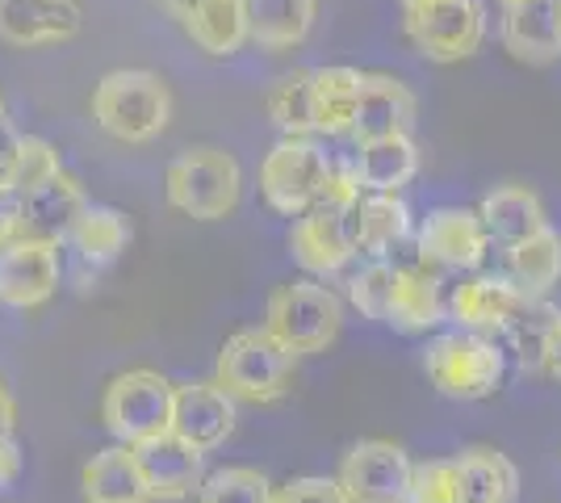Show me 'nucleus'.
Instances as JSON below:
<instances>
[{
  "label": "nucleus",
  "mask_w": 561,
  "mask_h": 503,
  "mask_svg": "<svg viewBox=\"0 0 561 503\" xmlns=\"http://www.w3.org/2000/svg\"><path fill=\"white\" fill-rule=\"evenodd\" d=\"M93 122L117 144H156L172 126V89L160 72L147 68H114L96 80Z\"/></svg>",
  "instance_id": "obj_1"
},
{
  "label": "nucleus",
  "mask_w": 561,
  "mask_h": 503,
  "mask_svg": "<svg viewBox=\"0 0 561 503\" xmlns=\"http://www.w3.org/2000/svg\"><path fill=\"white\" fill-rule=\"evenodd\" d=\"M294 374H298V357L264 323L231 332L214 361V382L234 403H252V408L280 403L294 390Z\"/></svg>",
  "instance_id": "obj_2"
},
{
  "label": "nucleus",
  "mask_w": 561,
  "mask_h": 503,
  "mask_svg": "<svg viewBox=\"0 0 561 503\" xmlns=\"http://www.w3.org/2000/svg\"><path fill=\"white\" fill-rule=\"evenodd\" d=\"M168 206L193 222H222L243 202V168L222 147H188L164 172Z\"/></svg>",
  "instance_id": "obj_3"
},
{
  "label": "nucleus",
  "mask_w": 561,
  "mask_h": 503,
  "mask_svg": "<svg viewBox=\"0 0 561 503\" xmlns=\"http://www.w3.org/2000/svg\"><path fill=\"white\" fill-rule=\"evenodd\" d=\"M264 328L277 335L294 357L328 353L344 328V302L314 277L280 282L264 302Z\"/></svg>",
  "instance_id": "obj_4"
},
{
  "label": "nucleus",
  "mask_w": 561,
  "mask_h": 503,
  "mask_svg": "<svg viewBox=\"0 0 561 503\" xmlns=\"http://www.w3.org/2000/svg\"><path fill=\"white\" fill-rule=\"evenodd\" d=\"M423 369L427 382L436 386L445 399L457 403H482L499 395V386L507 378V353L499 348L494 335L478 332H448L436 335L423 353Z\"/></svg>",
  "instance_id": "obj_5"
},
{
  "label": "nucleus",
  "mask_w": 561,
  "mask_h": 503,
  "mask_svg": "<svg viewBox=\"0 0 561 503\" xmlns=\"http://www.w3.org/2000/svg\"><path fill=\"white\" fill-rule=\"evenodd\" d=\"M176 382L160 369H122L101 395V424L117 445H142L160 432H172Z\"/></svg>",
  "instance_id": "obj_6"
},
{
  "label": "nucleus",
  "mask_w": 561,
  "mask_h": 503,
  "mask_svg": "<svg viewBox=\"0 0 561 503\" xmlns=\"http://www.w3.org/2000/svg\"><path fill=\"white\" fill-rule=\"evenodd\" d=\"M407 43L432 64H461L486 43L482 0H402Z\"/></svg>",
  "instance_id": "obj_7"
},
{
  "label": "nucleus",
  "mask_w": 561,
  "mask_h": 503,
  "mask_svg": "<svg viewBox=\"0 0 561 503\" xmlns=\"http://www.w3.org/2000/svg\"><path fill=\"white\" fill-rule=\"evenodd\" d=\"M331 164L335 156H328L314 139H280L260 160V197L285 218L310 215L328 197Z\"/></svg>",
  "instance_id": "obj_8"
},
{
  "label": "nucleus",
  "mask_w": 561,
  "mask_h": 503,
  "mask_svg": "<svg viewBox=\"0 0 561 503\" xmlns=\"http://www.w3.org/2000/svg\"><path fill=\"white\" fill-rule=\"evenodd\" d=\"M411 479L415 461L394 441H356L348 454L340 457L335 482L348 503H407L411 500Z\"/></svg>",
  "instance_id": "obj_9"
},
{
  "label": "nucleus",
  "mask_w": 561,
  "mask_h": 503,
  "mask_svg": "<svg viewBox=\"0 0 561 503\" xmlns=\"http://www.w3.org/2000/svg\"><path fill=\"white\" fill-rule=\"evenodd\" d=\"M415 248H420L423 264L478 273L482 261L491 256V236H486L478 210H469V206H436L420 222Z\"/></svg>",
  "instance_id": "obj_10"
},
{
  "label": "nucleus",
  "mask_w": 561,
  "mask_h": 503,
  "mask_svg": "<svg viewBox=\"0 0 561 503\" xmlns=\"http://www.w3.org/2000/svg\"><path fill=\"white\" fill-rule=\"evenodd\" d=\"M528 311H533V302L499 273H469V277H461V286H453V298H448L453 323L461 332L478 335L512 332L515 323L528 319Z\"/></svg>",
  "instance_id": "obj_11"
},
{
  "label": "nucleus",
  "mask_w": 561,
  "mask_h": 503,
  "mask_svg": "<svg viewBox=\"0 0 561 503\" xmlns=\"http://www.w3.org/2000/svg\"><path fill=\"white\" fill-rule=\"evenodd\" d=\"M64 264L55 240H13L0 248V307L38 311L59 289Z\"/></svg>",
  "instance_id": "obj_12"
},
{
  "label": "nucleus",
  "mask_w": 561,
  "mask_h": 503,
  "mask_svg": "<svg viewBox=\"0 0 561 503\" xmlns=\"http://www.w3.org/2000/svg\"><path fill=\"white\" fill-rule=\"evenodd\" d=\"M130 449L139 457V470L156 503H181L197 495V487L206 482V449H197L193 441L176 436V432H160Z\"/></svg>",
  "instance_id": "obj_13"
},
{
  "label": "nucleus",
  "mask_w": 561,
  "mask_h": 503,
  "mask_svg": "<svg viewBox=\"0 0 561 503\" xmlns=\"http://www.w3.org/2000/svg\"><path fill=\"white\" fill-rule=\"evenodd\" d=\"M84 25L80 0H0V43L43 50L71 43Z\"/></svg>",
  "instance_id": "obj_14"
},
{
  "label": "nucleus",
  "mask_w": 561,
  "mask_h": 503,
  "mask_svg": "<svg viewBox=\"0 0 561 503\" xmlns=\"http://www.w3.org/2000/svg\"><path fill=\"white\" fill-rule=\"evenodd\" d=\"M289 252H294V261L302 264L310 277H331V273H340L344 264H352L360 256V252H356V240H352L348 210L319 206V210H310V215L294 218V227H289Z\"/></svg>",
  "instance_id": "obj_15"
},
{
  "label": "nucleus",
  "mask_w": 561,
  "mask_h": 503,
  "mask_svg": "<svg viewBox=\"0 0 561 503\" xmlns=\"http://www.w3.org/2000/svg\"><path fill=\"white\" fill-rule=\"evenodd\" d=\"M84 206H89V193H84V185L71 176L68 168L55 181L22 193L13 202L22 240H55V243L71 240V227H76V218L84 215Z\"/></svg>",
  "instance_id": "obj_16"
},
{
  "label": "nucleus",
  "mask_w": 561,
  "mask_h": 503,
  "mask_svg": "<svg viewBox=\"0 0 561 503\" xmlns=\"http://www.w3.org/2000/svg\"><path fill=\"white\" fill-rule=\"evenodd\" d=\"M499 38H503L507 55L528 68L561 64V0L507 4L499 18Z\"/></svg>",
  "instance_id": "obj_17"
},
{
  "label": "nucleus",
  "mask_w": 561,
  "mask_h": 503,
  "mask_svg": "<svg viewBox=\"0 0 561 503\" xmlns=\"http://www.w3.org/2000/svg\"><path fill=\"white\" fill-rule=\"evenodd\" d=\"M239 403L218 382H176V415H172V432L193 441L197 449H222L231 441L234 420H239Z\"/></svg>",
  "instance_id": "obj_18"
},
{
  "label": "nucleus",
  "mask_w": 561,
  "mask_h": 503,
  "mask_svg": "<svg viewBox=\"0 0 561 503\" xmlns=\"http://www.w3.org/2000/svg\"><path fill=\"white\" fill-rule=\"evenodd\" d=\"M420 118V101L415 93L390 72H365L360 89V110L352 122V139L369 144V139H390V135H411Z\"/></svg>",
  "instance_id": "obj_19"
},
{
  "label": "nucleus",
  "mask_w": 561,
  "mask_h": 503,
  "mask_svg": "<svg viewBox=\"0 0 561 503\" xmlns=\"http://www.w3.org/2000/svg\"><path fill=\"white\" fill-rule=\"evenodd\" d=\"M445 319V298H440V277L427 264H394L390 282V302H386V328L402 335L432 332Z\"/></svg>",
  "instance_id": "obj_20"
},
{
  "label": "nucleus",
  "mask_w": 561,
  "mask_h": 503,
  "mask_svg": "<svg viewBox=\"0 0 561 503\" xmlns=\"http://www.w3.org/2000/svg\"><path fill=\"white\" fill-rule=\"evenodd\" d=\"M478 218H482V227L491 236V248L499 243L503 252L515 248V243L533 240L545 227H553L545 202H540V193L528 190V185H515V181L486 193L482 206H478Z\"/></svg>",
  "instance_id": "obj_21"
},
{
  "label": "nucleus",
  "mask_w": 561,
  "mask_h": 503,
  "mask_svg": "<svg viewBox=\"0 0 561 503\" xmlns=\"http://www.w3.org/2000/svg\"><path fill=\"white\" fill-rule=\"evenodd\" d=\"M356 252L369 261H390V252L411 240V206L398 193H365L348 210Z\"/></svg>",
  "instance_id": "obj_22"
},
{
  "label": "nucleus",
  "mask_w": 561,
  "mask_h": 503,
  "mask_svg": "<svg viewBox=\"0 0 561 503\" xmlns=\"http://www.w3.org/2000/svg\"><path fill=\"white\" fill-rule=\"evenodd\" d=\"M80 500L84 503H156L142 479L139 457L130 445H110L84 461L80 470Z\"/></svg>",
  "instance_id": "obj_23"
},
{
  "label": "nucleus",
  "mask_w": 561,
  "mask_h": 503,
  "mask_svg": "<svg viewBox=\"0 0 561 503\" xmlns=\"http://www.w3.org/2000/svg\"><path fill=\"white\" fill-rule=\"evenodd\" d=\"M352 168H356L365 193H402L420 176V147L411 135L369 139V144H356Z\"/></svg>",
  "instance_id": "obj_24"
},
{
  "label": "nucleus",
  "mask_w": 561,
  "mask_h": 503,
  "mask_svg": "<svg viewBox=\"0 0 561 503\" xmlns=\"http://www.w3.org/2000/svg\"><path fill=\"white\" fill-rule=\"evenodd\" d=\"M185 38L197 50H206L210 59H231L239 50L252 43V30H248V0H206L188 13Z\"/></svg>",
  "instance_id": "obj_25"
},
{
  "label": "nucleus",
  "mask_w": 561,
  "mask_h": 503,
  "mask_svg": "<svg viewBox=\"0 0 561 503\" xmlns=\"http://www.w3.org/2000/svg\"><path fill=\"white\" fill-rule=\"evenodd\" d=\"M360 89L365 72H356L348 64H331L310 72V96H314V135H352V122L360 110Z\"/></svg>",
  "instance_id": "obj_26"
},
{
  "label": "nucleus",
  "mask_w": 561,
  "mask_h": 503,
  "mask_svg": "<svg viewBox=\"0 0 561 503\" xmlns=\"http://www.w3.org/2000/svg\"><path fill=\"white\" fill-rule=\"evenodd\" d=\"M503 256H507V273H503V277H507L533 307H540V302L561 286V231H553V227H545L533 240L507 248Z\"/></svg>",
  "instance_id": "obj_27"
},
{
  "label": "nucleus",
  "mask_w": 561,
  "mask_h": 503,
  "mask_svg": "<svg viewBox=\"0 0 561 503\" xmlns=\"http://www.w3.org/2000/svg\"><path fill=\"white\" fill-rule=\"evenodd\" d=\"M319 18V0H248V30L260 50L302 47Z\"/></svg>",
  "instance_id": "obj_28"
},
{
  "label": "nucleus",
  "mask_w": 561,
  "mask_h": 503,
  "mask_svg": "<svg viewBox=\"0 0 561 503\" xmlns=\"http://www.w3.org/2000/svg\"><path fill=\"white\" fill-rule=\"evenodd\" d=\"M461 475V503H515L519 495V470L507 454L491 445H469L457 454Z\"/></svg>",
  "instance_id": "obj_29"
},
{
  "label": "nucleus",
  "mask_w": 561,
  "mask_h": 503,
  "mask_svg": "<svg viewBox=\"0 0 561 503\" xmlns=\"http://www.w3.org/2000/svg\"><path fill=\"white\" fill-rule=\"evenodd\" d=\"M130 236H135L130 231V218L122 215V210H114V206H96V202H89L84 215L76 218V227H71V243H76V252L89 264L117 261L126 252Z\"/></svg>",
  "instance_id": "obj_30"
},
{
  "label": "nucleus",
  "mask_w": 561,
  "mask_h": 503,
  "mask_svg": "<svg viewBox=\"0 0 561 503\" xmlns=\"http://www.w3.org/2000/svg\"><path fill=\"white\" fill-rule=\"evenodd\" d=\"M268 118L285 139H310L314 135V96H310V72H285L273 80L264 96Z\"/></svg>",
  "instance_id": "obj_31"
},
{
  "label": "nucleus",
  "mask_w": 561,
  "mask_h": 503,
  "mask_svg": "<svg viewBox=\"0 0 561 503\" xmlns=\"http://www.w3.org/2000/svg\"><path fill=\"white\" fill-rule=\"evenodd\" d=\"M277 487L256 466H222L197 487V503H273Z\"/></svg>",
  "instance_id": "obj_32"
},
{
  "label": "nucleus",
  "mask_w": 561,
  "mask_h": 503,
  "mask_svg": "<svg viewBox=\"0 0 561 503\" xmlns=\"http://www.w3.org/2000/svg\"><path fill=\"white\" fill-rule=\"evenodd\" d=\"M64 172V160H59V147L38 139V135H18V151H13V193L38 190Z\"/></svg>",
  "instance_id": "obj_33"
},
{
  "label": "nucleus",
  "mask_w": 561,
  "mask_h": 503,
  "mask_svg": "<svg viewBox=\"0 0 561 503\" xmlns=\"http://www.w3.org/2000/svg\"><path fill=\"white\" fill-rule=\"evenodd\" d=\"M390 282H394V264H390V261H369L348 282V302L360 315H365V319H374V323H386Z\"/></svg>",
  "instance_id": "obj_34"
},
{
  "label": "nucleus",
  "mask_w": 561,
  "mask_h": 503,
  "mask_svg": "<svg viewBox=\"0 0 561 503\" xmlns=\"http://www.w3.org/2000/svg\"><path fill=\"white\" fill-rule=\"evenodd\" d=\"M407 503H461L457 457L420 461V466H415V479H411V500Z\"/></svg>",
  "instance_id": "obj_35"
},
{
  "label": "nucleus",
  "mask_w": 561,
  "mask_h": 503,
  "mask_svg": "<svg viewBox=\"0 0 561 503\" xmlns=\"http://www.w3.org/2000/svg\"><path fill=\"white\" fill-rule=\"evenodd\" d=\"M273 503H348L340 482L328 475H298V479L280 482Z\"/></svg>",
  "instance_id": "obj_36"
},
{
  "label": "nucleus",
  "mask_w": 561,
  "mask_h": 503,
  "mask_svg": "<svg viewBox=\"0 0 561 503\" xmlns=\"http://www.w3.org/2000/svg\"><path fill=\"white\" fill-rule=\"evenodd\" d=\"M22 470L18 454V403L9 395V386L0 382V482H13Z\"/></svg>",
  "instance_id": "obj_37"
},
{
  "label": "nucleus",
  "mask_w": 561,
  "mask_h": 503,
  "mask_svg": "<svg viewBox=\"0 0 561 503\" xmlns=\"http://www.w3.org/2000/svg\"><path fill=\"white\" fill-rule=\"evenodd\" d=\"M537 361L545 378L561 382V315H545L537 328Z\"/></svg>",
  "instance_id": "obj_38"
},
{
  "label": "nucleus",
  "mask_w": 561,
  "mask_h": 503,
  "mask_svg": "<svg viewBox=\"0 0 561 503\" xmlns=\"http://www.w3.org/2000/svg\"><path fill=\"white\" fill-rule=\"evenodd\" d=\"M13 151H18V135H9V126H0V197L13 193Z\"/></svg>",
  "instance_id": "obj_39"
},
{
  "label": "nucleus",
  "mask_w": 561,
  "mask_h": 503,
  "mask_svg": "<svg viewBox=\"0 0 561 503\" xmlns=\"http://www.w3.org/2000/svg\"><path fill=\"white\" fill-rule=\"evenodd\" d=\"M13 240H22V227H18V210H13V206H0V248H9Z\"/></svg>",
  "instance_id": "obj_40"
},
{
  "label": "nucleus",
  "mask_w": 561,
  "mask_h": 503,
  "mask_svg": "<svg viewBox=\"0 0 561 503\" xmlns=\"http://www.w3.org/2000/svg\"><path fill=\"white\" fill-rule=\"evenodd\" d=\"M156 4L164 9V13L172 18V22L181 25V22L188 18V13H193V9H197V4H206V0H156Z\"/></svg>",
  "instance_id": "obj_41"
},
{
  "label": "nucleus",
  "mask_w": 561,
  "mask_h": 503,
  "mask_svg": "<svg viewBox=\"0 0 561 503\" xmlns=\"http://www.w3.org/2000/svg\"><path fill=\"white\" fill-rule=\"evenodd\" d=\"M0 126H9V110H4V96H0Z\"/></svg>",
  "instance_id": "obj_42"
},
{
  "label": "nucleus",
  "mask_w": 561,
  "mask_h": 503,
  "mask_svg": "<svg viewBox=\"0 0 561 503\" xmlns=\"http://www.w3.org/2000/svg\"><path fill=\"white\" fill-rule=\"evenodd\" d=\"M499 4H503V9H507V4H524V0H499Z\"/></svg>",
  "instance_id": "obj_43"
}]
</instances>
